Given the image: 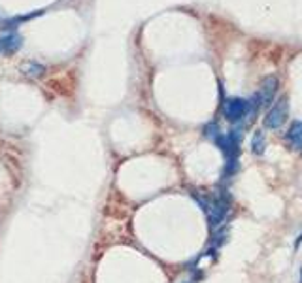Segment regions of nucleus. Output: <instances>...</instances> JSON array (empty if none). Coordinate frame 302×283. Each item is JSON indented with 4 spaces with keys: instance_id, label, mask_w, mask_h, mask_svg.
Segmentation results:
<instances>
[{
    "instance_id": "nucleus-10",
    "label": "nucleus",
    "mask_w": 302,
    "mask_h": 283,
    "mask_svg": "<svg viewBox=\"0 0 302 283\" xmlns=\"http://www.w3.org/2000/svg\"><path fill=\"white\" fill-rule=\"evenodd\" d=\"M226 234H229V227H223V231H219L215 234V243H223L226 240Z\"/></svg>"
},
{
    "instance_id": "nucleus-12",
    "label": "nucleus",
    "mask_w": 302,
    "mask_h": 283,
    "mask_svg": "<svg viewBox=\"0 0 302 283\" xmlns=\"http://www.w3.org/2000/svg\"><path fill=\"white\" fill-rule=\"evenodd\" d=\"M300 283H302V268H300Z\"/></svg>"
},
{
    "instance_id": "nucleus-1",
    "label": "nucleus",
    "mask_w": 302,
    "mask_h": 283,
    "mask_svg": "<svg viewBox=\"0 0 302 283\" xmlns=\"http://www.w3.org/2000/svg\"><path fill=\"white\" fill-rule=\"evenodd\" d=\"M200 206H202L204 214L208 215V221H210V227H221L225 223L226 219V214H229V210H231V197L226 195V191H221L214 197H198L195 195Z\"/></svg>"
},
{
    "instance_id": "nucleus-6",
    "label": "nucleus",
    "mask_w": 302,
    "mask_h": 283,
    "mask_svg": "<svg viewBox=\"0 0 302 283\" xmlns=\"http://www.w3.org/2000/svg\"><path fill=\"white\" fill-rule=\"evenodd\" d=\"M23 46V38L19 34H6L0 38V53L4 55H12Z\"/></svg>"
},
{
    "instance_id": "nucleus-4",
    "label": "nucleus",
    "mask_w": 302,
    "mask_h": 283,
    "mask_svg": "<svg viewBox=\"0 0 302 283\" xmlns=\"http://www.w3.org/2000/svg\"><path fill=\"white\" fill-rule=\"evenodd\" d=\"M278 87H279V80L276 76H267L265 80L261 81V87H259V99H261V106H270L272 104L274 97H276V92H278Z\"/></svg>"
},
{
    "instance_id": "nucleus-3",
    "label": "nucleus",
    "mask_w": 302,
    "mask_h": 283,
    "mask_svg": "<svg viewBox=\"0 0 302 283\" xmlns=\"http://www.w3.org/2000/svg\"><path fill=\"white\" fill-rule=\"evenodd\" d=\"M223 114H225V119L231 123H240L244 117L251 119L250 117V100L240 99V97H234V99H226L223 102Z\"/></svg>"
},
{
    "instance_id": "nucleus-7",
    "label": "nucleus",
    "mask_w": 302,
    "mask_h": 283,
    "mask_svg": "<svg viewBox=\"0 0 302 283\" xmlns=\"http://www.w3.org/2000/svg\"><path fill=\"white\" fill-rule=\"evenodd\" d=\"M267 149V138H265V133L262 130H255L253 136H251V151L255 155H262Z\"/></svg>"
},
{
    "instance_id": "nucleus-9",
    "label": "nucleus",
    "mask_w": 302,
    "mask_h": 283,
    "mask_svg": "<svg viewBox=\"0 0 302 283\" xmlns=\"http://www.w3.org/2000/svg\"><path fill=\"white\" fill-rule=\"evenodd\" d=\"M219 134H221V130H219V127H217V123H210V125L204 127V136H208V138L215 140Z\"/></svg>"
},
{
    "instance_id": "nucleus-11",
    "label": "nucleus",
    "mask_w": 302,
    "mask_h": 283,
    "mask_svg": "<svg viewBox=\"0 0 302 283\" xmlns=\"http://www.w3.org/2000/svg\"><path fill=\"white\" fill-rule=\"evenodd\" d=\"M300 243H302V234H300V238H298V240H296V242H295V249L300 248Z\"/></svg>"
},
{
    "instance_id": "nucleus-8",
    "label": "nucleus",
    "mask_w": 302,
    "mask_h": 283,
    "mask_svg": "<svg viewBox=\"0 0 302 283\" xmlns=\"http://www.w3.org/2000/svg\"><path fill=\"white\" fill-rule=\"evenodd\" d=\"M21 70H23V74L29 76V78H40V76L46 72V68L38 63H25Z\"/></svg>"
},
{
    "instance_id": "nucleus-5",
    "label": "nucleus",
    "mask_w": 302,
    "mask_h": 283,
    "mask_svg": "<svg viewBox=\"0 0 302 283\" xmlns=\"http://www.w3.org/2000/svg\"><path fill=\"white\" fill-rule=\"evenodd\" d=\"M285 142L289 144L291 149L302 151V121H295L285 133Z\"/></svg>"
},
{
    "instance_id": "nucleus-2",
    "label": "nucleus",
    "mask_w": 302,
    "mask_h": 283,
    "mask_svg": "<svg viewBox=\"0 0 302 283\" xmlns=\"http://www.w3.org/2000/svg\"><path fill=\"white\" fill-rule=\"evenodd\" d=\"M287 116H289V100H287V97H281V99L268 110L267 117L262 119V125H265V128H268V130H278V128H281V125L287 121Z\"/></svg>"
}]
</instances>
